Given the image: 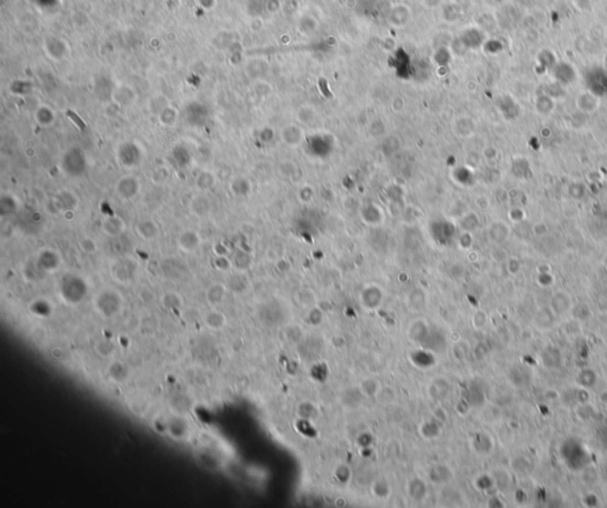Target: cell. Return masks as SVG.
<instances>
[{"label":"cell","instance_id":"obj_26","mask_svg":"<svg viewBox=\"0 0 607 508\" xmlns=\"http://www.w3.org/2000/svg\"><path fill=\"white\" fill-rule=\"evenodd\" d=\"M474 485H476L478 489L488 490L495 485V479H492L491 476H489V474H480V475H478L476 481H474Z\"/></svg>","mask_w":607,"mask_h":508},{"label":"cell","instance_id":"obj_16","mask_svg":"<svg viewBox=\"0 0 607 508\" xmlns=\"http://www.w3.org/2000/svg\"><path fill=\"white\" fill-rule=\"evenodd\" d=\"M199 244V238L195 233H185L179 238V247L182 250L190 252L196 250Z\"/></svg>","mask_w":607,"mask_h":508},{"label":"cell","instance_id":"obj_12","mask_svg":"<svg viewBox=\"0 0 607 508\" xmlns=\"http://www.w3.org/2000/svg\"><path fill=\"white\" fill-rule=\"evenodd\" d=\"M204 324L209 330L222 331L227 325V317L220 310H211L204 316Z\"/></svg>","mask_w":607,"mask_h":508},{"label":"cell","instance_id":"obj_10","mask_svg":"<svg viewBox=\"0 0 607 508\" xmlns=\"http://www.w3.org/2000/svg\"><path fill=\"white\" fill-rule=\"evenodd\" d=\"M341 399L343 406L346 407L348 410H355L358 409V407L362 405V403L364 402V399H367V397L360 391L359 386H357V388L346 389L344 393L342 395Z\"/></svg>","mask_w":607,"mask_h":508},{"label":"cell","instance_id":"obj_18","mask_svg":"<svg viewBox=\"0 0 607 508\" xmlns=\"http://www.w3.org/2000/svg\"><path fill=\"white\" fill-rule=\"evenodd\" d=\"M95 353L101 358H110L115 352V346L112 341L107 340V339H101L94 344Z\"/></svg>","mask_w":607,"mask_h":508},{"label":"cell","instance_id":"obj_21","mask_svg":"<svg viewBox=\"0 0 607 508\" xmlns=\"http://www.w3.org/2000/svg\"><path fill=\"white\" fill-rule=\"evenodd\" d=\"M297 413L301 420H313L318 414V410L313 404L310 402H303L299 404L297 409Z\"/></svg>","mask_w":607,"mask_h":508},{"label":"cell","instance_id":"obj_31","mask_svg":"<svg viewBox=\"0 0 607 508\" xmlns=\"http://www.w3.org/2000/svg\"><path fill=\"white\" fill-rule=\"evenodd\" d=\"M82 248L85 249L86 251H89V252L96 250V245L94 243H93V242H89V241H85V242H83Z\"/></svg>","mask_w":607,"mask_h":508},{"label":"cell","instance_id":"obj_22","mask_svg":"<svg viewBox=\"0 0 607 508\" xmlns=\"http://www.w3.org/2000/svg\"><path fill=\"white\" fill-rule=\"evenodd\" d=\"M160 302L164 308L173 310L179 308V307L182 306V298L176 293H166L161 298Z\"/></svg>","mask_w":607,"mask_h":508},{"label":"cell","instance_id":"obj_24","mask_svg":"<svg viewBox=\"0 0 607 508\" xmlns=\"http://www.w3.org/2000/svg\"><path fill=\"white\" fill-rule=\"evenodd\" d=\"M334 475H335L336 480H337L339 483H342V485H346V483L350 481V479H351V471H350L348 465L341 463V465H338L337 467L335 468Z\"/></svg>","mask_w":607,"mask_h":508},{"label":"cell","instance_id":"obj_3","mask_svg":"<svg viewBox=\"0 0 607 508\" xmlns=\"http://www.w3.org/2000/svg\"><path fill=\"white\" fill-rule=\"evenodd\" d=\"M193 426L191 421L183 414H173L165 421L164 433L175 441H186L191 437Z\"/></svg>","mask_w":607,"mask_h":508},{"label":"cell","instance_id":"obj_28","mask_svg":"<svg viewBox=\"0 0 607 508\" xmlns=\"http://www.w3.org/2000/svg\"><path fill=\"white\" fill-rule=\"evenodd\" d=\"M139 233L146 240H151L155 236L157 230H155L153 223H141V225L139 226Z\"/></svg>","mask_w":607,"mask_h":508},{"label":"cell","instance_id":"obj_15","mask_svg":"<svg viewBox=\"0 0 607 508\" xmlns=\"http://www.w3.org/2000/svg\"><path fill=\"white\" fill-rule=\"evenodd\" d=\"M358 386H359L360 391L363 392V395L366 396L367 398H375L377 392L380 391L381 386L382 385H380L379 383L376 382V379L366 378L359 383Z\"/></svg>","mask_w":607,"mask_h":508},{"label":"cell","instance_id":"obj_17","mask_svg":"<svg viewBox=\"0 0 607 508\" xmlns=\"http://www.w3.org/2000/svg\"><path fill=\"white\" fill-rule=\"evenodd\" d=\"M472 448L478 454H488L492 448L490 436L485 434H478L472 440Z\"/></svg>","mask_w":607,"mask_h":508},{"label":"cell","instance_id":"obj_7","mask_svg":"<svg viewBox=\"0 0 607 508\" xmlns=\"http://www.w3.org/2000/svg\"><path fill=\"white\" fill-rule=\"evenodd\" d=\"M406 492H407V495L412 501H414V502H421V501H424L426 496H427L428 486L427 483L425 482V480L419 478V476H413V478H411L407 481Z\"/></svg>","mask_w":607,"mask_h":508},{"label":"cell","instance_id":"obj_8","mask_svg":"<svg viewBox=\"0 0 607 508\" xmlns=\"http://www.w3.org/2000/svg\"><path fill=\"white\" fill-rule=\"evenodd\" d=\"M135 272V264L133 261L125 258L115 262L112 265V275L117 282L127 283L134 278Z\"/></svg>","mask_w":607,"mask_h":508},{"label":"cell","instance_id":"obj_9","mask_svg":"<svg viewBox=\"0 0 607 508\" xmlns=\"http://www.w3.org/2000/svg\"><path fill=\"white\" fill-rule=\"evenodd\" d=\"M61 264V258L57 255V252L47 250L41 252L39 256L37 258V265L39 267L42 271L45 272H53L58 269Z\"/></svg>","mask_w":607,"mask_h":508},{"label":"cell","instance_id":"obj_20","mask_svg":"<svg viewBox=\"0 0 607 508\" xmlns=\"http://www.w3.org/2000/svg\"><path fill=\"white\" fill-rule=\"evenodd\" d=\"M426 333H428V332H427V327H426L425 325H422V322H420V325H418V322H414V324H412L411 328H409L408 337L413 341V343L422 344Z\"/></svg>","mask_w":607,"mask_h":508},{"label":"cell","instance_id":"obj_13","mask_svg":"<svg viewBox=\"0 0 607 508\" xmlns=\"http://www.w3.org/2000/svg\"><path fill=\"white\" fill-rule=\"evenodd\" d=\"M371 493L379 500H388L391 496L393 488L386 479H377L371 485Z\"/></svg>","mask_w":607,"mask_h":508},{"label":"cell","instance_id":"obj_11","mask_svg":"<svg viewBox=\"0 0 607 508\" xmlns=\"http://www.w3.org/2000/svg\"><path fill=\"white\" fill-rule=\"evenodd\" d=\"M419 433L424 440H435L441 435V422L435 418L425 421L419 428Z\"/></svg>","mask_w":607,"mask_h":508},{"label":"cell","instance_id":"obj_32","mask_svg":"<svg viewBox=\"0 0 607 508\" xmlns=\"http://www.w3.org/2000/svg\"><path fill=\"white\" fill-rule=\"evenodd\" d=\"M225 261H227V260H225V258H223V257H220L216 261V265H217V268L220 269V270H227V269L229 268V265H230V263H224L223 264V262H225Z\"/></svg>","mask_w":607,"mask_h":508},{"label":"cell","instance_id":"obj_4","mask_svg":"<svg viewBox=\"0 0 607 508\" xmlns=\"http://www.w3.org/2000/svg\"><path fill=\"white\" fill-rule=\"evenodd\" d=\"M107 377H108L110 382L115 383V384H124L130 379L131 370L128 365L124 360L120 359H114L107 366Z\"/></svg>","mask_w":607,"mask_h":508},{"label":"cell","instance_id":"obj_19","mask_svg":"<svg viewBox=\"0 0 607 508\" xmlns=\"http://www.w3.org/2000/svg\"><path fill=\"white\" fill-rule=\"evenodd\" d=\"M375 399L381 405L387 406L395 403V400H396V393H395V390L390 388V386H381L380 391L377 392Z\"/></svg>","mask_w":607,"mask_h":508},{"label":"cell","instance_id":"obj_5","mask_svg":"<svg viewBox=\"0 0 607 508\" xmlns=\"http://www.w3.org/2000/svg\"><path fill=\"white\" fill-rule=\"evenodd\" d=\"M451 389H452V385H451L449 380L446 378H442V377H438V378L431 380V383H429L427 388V393L431 400H434V402H442V400H445L447 397H449L451 393Z\"/></svg>","mask_w":607,"mask_h":508},{"label":"cell","instance_id":"obj_23","mask_svg":"<svg viewBox=\"0 0 607 508\" xmlns=\"http://www.w3.org/2000/svg\"><path fill=\"white\" fill-rule=\"evenodd\" d=\"M30 310L33 315L39 317H47L51 314V306L48 302H43L42 300H38V301L33 302L32 305H31Z\"/></svg>","mask_w":607,"mask_h":508},{"label":"cell","instance_id":"obj_30","mask_svg":"<svg viewBox=\"0 0 607 508\" xmlns=\"http://www.w3.org/2000/svg\"><path fill=\"white\" fill-rule=\"evenodd\" d=\"M51 355H53L54 359H56V360H62L65 357V352L62 350L61 347H55L51 350Z\"/></svg>","mask_w":607,"mask_h":508},{"label":"cell","instance_id":"obj_29","mask_svg":"<svg viewBox=\"0 0 607 508\" xmlns=\"http://www.w3.org/2000/svg\"><path fill=\"white\" fill-rule=\"evenodd\" d=\"M485 324H487V317H485L484 313H477L476 315L473 316V326L476 327L477 330L483 328Z\"/></svg>","mask_w":607,"mask_h":508},{"label":"cell","instance_id":"obj_25","mask_svg":"<svg viewBox=\"0 0 607 508\" xmlns=\"http://www.w3.org/2000/svg\"><path fill=\"white\" fill-rule=\"evenodd\" d=\"M246 286H247V280H246L245 276L241 274L231 275L230 279H229V281H228V287L232 290V292H236V293L244 292Z\"/></svg>","mask_w":607,"mask_h":508},{"label":"cell","instance_id":"obj_2","mask_svg":"<svg viewBox=\"0 0 607 508\" xmlns=\"http://www.w3.org/2000/svg\"><path fill=\"white\" fill-rule=\"evenodd\" d=\"M87 283L79 276H67L61 285V295L65 302L78 305L87 295Z\"/></svg>","mask_w":607,"mask_h":508},{"label":"cell","instance_id":"obj_27","mask_svg":"<svg viewBox=\"0 0 607 508\" xmlns=\"http://www.w3.org/2000/svg\"><path fill=\"white\" fill-rule=\"evenodd\" d=\"M103 229L107 231V234L109 235V236H117V235H120L123 233V224L116 222V220L110 219L107 222L105 225H103Z\"/></svg>","mask_w":607,"mask_h":508},{"label":"cell","instance_id":"obj_1","mask_svg":"<svg viewBox=\"0 0 607 508\" xmlns=\"http://www.w3.org/2000/svg\"><path fill=\"white\" fill-rule=\"evenodd\" d=\"M94 306L100 315L109 319V317L115 316L121 312L124 302L121 296L116 292L107 289L103 290V292H101L96 296Z\"/></svg>","mask_w":607,"mask_h":508},{"label":"cell","instance_id":"obj_6","mask_svg":"<svg viewBox=\"0 0 607 508\" xmlns=\"http://www.w3.org/2000/svg\"><path fill=\"white\" fill-rule=\"evenodd\" d=\"M453 469L446 463H438L433 465L428 469V479L431 483L435 486L447 485L453 479Z\"/></svg>","mask_w":607,"mask_h":508},{"label":"cell","instance_id":"obj_14","mask_svg":"<svg viewBox=\"0 0 607 508\" xmlns=\"http://www.w3.org/2000/svg\"><path fill=\"white\" fill-rule=\"evenodd\" d=\"M225 287L223 285H214L211 286L207 293L208 302L213 306H218L220 303L223 302L225 298Z\"/></svg>","mask_w":607,"mask_h":508}]
</instances>
